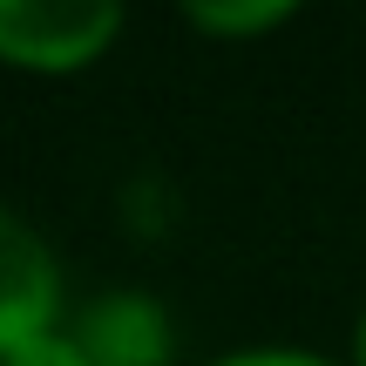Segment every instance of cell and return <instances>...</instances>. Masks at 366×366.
I'll use <instances>...</instances> for the list:
<instances>
[{"label": "cell", "instance_id": "6da1fadb", "mask_svg": "<svg viewBox=\"0 0 366 366\" xmlns=\"http://www.w3.org/2000/svg\"><path fill=\"white\" fill-rule=\"evenodd\" d=\"M109 0H0V54L21 68H81L116 41Z\"/></svg>", "mask_w": 366, "mask_h": 366}, {"label": "cell", "instance_id": "7a4b0ae2", "mask_svg": "<svg viewBox=\"0 0 366 366\" xmlns=\"http://www.w3.org/2000/svg\"><path fill=\"white\" fill-rule=\"evenodd\" d=\"M54 319V258L27 224L0 217V360L41 340Z\"/></svg>", "mask_w": 366, "mask_h": 366}, {"label": "cell", "instance_id": "3957f363", "mask_svg": "<svg viewBox=\"0 0 366 366\" xmlns=\"http://www.w3.org/2000/svg\"><path fill=\"white\" fill-rule=\"evenodd\" d=\"M75 346L89 366H163L170 360V326H163V312L149 299L116 292V299H95L81 312Z\"/></svg>", "mask_w": 366, "mask_h": 366}, {"label": "cell", "instance_id": "277c9868", "mask_svg": "<svg viewBox=\"0 0 366 366\" xmlns=\"http://www.w3.org/2000/svg\"><path fill=\"white\" fill-rule=\"evenodd\" d=\"M197 27H217V34H237V27H272L285 21V7H272V0H258V7H190Z\"/></svg>", "mask_w": 366, "mask_h": 366}, {"label": "cell", "instance_id": "5b68a950", "mask_svg": "<svg viewBox=\"0 0 366 366\" xmlns=\"http://www.w3.org/2000/svg\"><path fill=\"white\" fill-rule=\"evenodd\" d=\"M7 366H89V360H81V346H75V340H61V332H41V340L14 346Z\"/></svg>", "mask_w": 366, "mask_h": 366}, {"label": "cell", "instance_id": "8992f818", "mask_svg": "<svg viewBox=\"0 0 366 366\" xmlns=\"http://www.w3.org/2000/svg\"><path fill=\"white\" fill-rule=\"evenodd\" d=\"M224 366H326V360H305V353H237Z\"/></svg>", "mask_w": 366, "mask_h": 366}, {"label": "cell", "instance_id": "52a82bcc", "mask_svg": "<svg viewBox=\"0 0 366 366\" xmlns=\"http://www.w3.org/2000/svg\"><path fill=\"white\" fill-rule=\"evenodd\" d=\"M360 366H366V319H360Z\"/></svg>", "mask_w": 366, "mask_h": 366}]
</instances>
